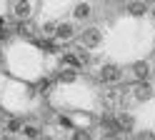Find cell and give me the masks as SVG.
I'll return each mask as SVG.
<instances>
[{"instance_id": "cell-16", "label": "cell", "mask_w": 155, "mask_h": 140, "mask_svg": "<svg viewBox=\"0 0 155 140\" xmlns=\"http://www.w3.org/2000/svg\"><path fill=\"white\" fill-rule=\"evenodd\" d=\"M35 43H38V45H40V48L45 50V53H55V45L50 43V40H35Z\"/></svg>"}, {"instance_id": "cell-15", "label": "cell", "mask_w": 155, "mask_h": 140, "mask_svg": "<svg viewBox=\"0 0 155 140\" xmlns=\"http://www.w3.org/2000/svg\"><path fill=\"white\" fill-rule=\"evenodd\" d=\"M75 55H78V60H80V65H88L90 63V55H88V50H85V48H78Z\"/></svg>"}, {"instance_id": "cell-9", "label": "cell", "mask_w": 155, "mask_h": 140, "mask_svg": "<svg viewBox=\"0 0 155 140\" xmlns=\"http://www.w3.org/2000/svg\"><path fill=\"white\" fill-rule=\"evenodd\" d=\"M20 133H23L25 138H30V140H33V138H40V135H43V130H40V125L28 123V125H23V128H20Z\"/></svg>"}, {"instance_id": "cell-14", "label": "cell", "mask_w": 155, "mask_h": 140, "mask_svg": "<svg viewBox=\"0 0 155 140\" xmlns=\"http://www.w3.org/2000/svg\"><path fill=\"white\" fill-rule=\"evenodd\" d=\"M15 30H18V35H23V38H33V28L28 25V23H20Z\"/></svg>"}, {"instance_id": "cell-3", "label": "cell", "mask_w": 155, "mask_h": 140, "mask_svg": "<svg viewBox=\"0 0 155 140\" xmlns=\"http://www.w3.org/2000/svg\"><path fill=\"white\" fill-rule=\"evenodd\" d=\"M118 130H123V133L135 130V120H133L130 113H118Z\"/></svg>"}, {"instance_id": "cell-21", "label": "cell", "mask_w": 155, "mask_h": 140, "mask_svg": "<svg viewBox=\"0 0 155 140\" xmlns=\"http://www.w3.org/2000/svg\"><path fill=\"white\" fill-rule=\"evenodd\" d=\"M138 138H148V140H153L155 133H148V130H145V133H138Z\"/></svg>"}, {"instance_id": "cell-12", "label": "cell", "mask_w": 155, "mask_h": 140, "mask_svg": "<svg viewBox=\"0 0 155 140\" xmlns=\"http://www.w3.org/2000/svg\"><path fill=\"white\" fill-rule=\"evenodd\" d=\"M73 18H75V20H85V18H90V5H88V3H80V5L73 10Z\"/></svg>"}, {"instance_id": "cell-4", "label": "cell", "mask_w": 155, "mask_h": 140, "mask_svg": "<svg viewBox=\"0 0 155 140\" xmlns=\"http://www.w3.org/2000/svg\"><path fill=\"white\" fill-rule=\"evenodd\" d=\"M133 95L138 98V100H150L153 98V88L148 83H138V85L133 88Z\"/></svg>"}, {"instance_id": "cell-11", "label": "cell", "mask_w": 155, "mask_h": 140, "mask_svg": "<svg viewBox=\"0 0 155 140\" xmlns=\"http://www.w3.org/2000/svg\"><path fill=\"white\" fill-rule=\"evenodd\" d=\"M133 75L138 78V80H145V78H148V63H145V60L135 63V65H133Z\"/></svg>"}, {"instance_id": "cell-5", "label": "cell", "mask_w": 155, "mask_h": 140, "mask_svg": "<svg viewBox=\"0 0 155 140\" xmlns=\"http://www.w3.org/2000/svg\"><path fill=\"white\" fill-rule=\"evenodd\" d=\"M128 13H130L133 18H140V15L148 13V5H145L143 0H133V3H128Z\"/></svg>"}, {"instance_id": "cell-17", "label": "cell", "mask_w": 155, "mask_h": 140, "mask_svg": "<svg viewBox=\"0 0 155 140\" xmlns=\"http://www.w3.org/2000/svg\"><path fill=\"white\" fill-rule=\"evenodd\" d=\"M55 30H58V23H45L43 25V33L45 35H55Z\"/></svg>"}, {"instance_id": "cell-13", "label": "cell", "mask_w": 155, "mask_h": 140, "mask_svg": "<svg viewBox=\"0 0 155 140\" xmlns=\"http://www.w3.org/2000/svg\"><path fill=\"white\" fill-rule=\"evenodd\" d=\"M20 120H18V118H10V120H8V125H5V130H8V133H20Z\"/></svg>"}, {"instance_id": "cell-2", "label": "cell", "mask_w": 155, "mask_h": 140, "mask_svg": "<svg viewBox=\"0 0 155 140\" xmlns=\"http://www.w3.org/2000/svg\"><path fill=\"white\" fill-rule=\"evenodd\" d=\"M100 40H103V33H100L98 28H88V30H83V43L88 45V48L100 45Z\"/></svg>"}, {"instance_id": "cell-6", "label": "cell", "mask_w": 155, "mask_h": 140, "mask_svg": "<svg viewBox=\"0 0 155 140\" xmlns=\"http://www.w3.org/2000/svg\"><path fill=\"white\" fill-rule=\"evenodd\" d=\"M73 35H75V30H73L70 23H60L58 30H55V38H58V40H70Z\"/></svg>"}, {"instance_id": "cell-19", "label": "cell", "mask_w": 155, "mask_h": 140, "mask_svg": "<svg viewBox=\"0 0 155 140\" xmlns=\"http://www.w3.org/2000/svg\"><path fill=\"white\" fill-rule=\"evenodd\" d=\"M8 38H10V30H8V28H3V25H0V40H8Z\"/></svg>"}, {"instance_id": "cell-7", "label": "cell", "mask_w": 155, "mask_h": 140, "mask_svg": "<svg viewBox=\"0 0 155 140\" xmlns=\"http://www.w3.org/2000/svg\"><path fill=\"white\" fill-rule=\"evenodd\" d=\"M60 63H63L65 68H78V70L83 68L80 60H78V55H75V50H73V53H63V55H60Z\"/></svg>"}, {"instance_id": "cell-20", "label": "cell", "mask_w": 155, "mask_h": 140, "mask_svg": "<svg viewBox=\"0 0 155 140\" xmlns=\"http://www.w3.org/2000/svg\"><path fill=\"white\" fill-rule=\"evenodd\" d=\"M73 138H80V140H85V138H90V135L85 133V130H75V133H73Z\"/></svg>"}, {"instance_id": "cell-18", "label": "cell", "mask_w": 155, "mask_h": 140, "mask_svg": "<svg viewBox=\"0 0 155 140\" xmlns=\"http://www.w3.org/2000/svg\"><path fill=\"white\" fill-rule=\"evenodd\" d=\"M50 80H40V83H38V90H40V93H50Z\"/></svg>"}, {"instance_id": "cell-1", "label": "cell", "mask_w": 155, "mask_h": 140, "mask_svg": "<svg viewBox=\"0 0 155 140\" xmlns=\"http://www.w3.org/2000/svg\"><path fill=\"white\" fill-rule=\"evenodd\" d=\"M120 78H123V73H120L118 65H103L100 68V80L103 83H118Z\"/></svg>"}, {"instance_id": "cell-22", "label": "cell", "mask_w": 155, "mask_h": 140, "mask_svg": "<svg viewBox=\"0 0 155 140\" xmlns=\"http://www.w3.org/2000/svg\"><path fill=\"white\" fill-rule=\"evenodd\" d=\"M153 20H155V8H153Z\"/></svg>"}, {"instance_id": "cell-10", "label": "cell", "mask_w": 155, "mask_h": 140, "mask_svg": "<svg viewBox=\"0 0 155 140\" xmlns=\"http://www.w3.org/2000/svg\"><path fill=\"white\" fill-rule=\"evenodd\" d=\"M78 78V68H70V70H60L58 73V83H73Z\"/></svg>"}, {"instance_id": "cell-8", "label": "cell", "mask_w": 155, "mask_h": 140, "mask_svg": "<svg viewBox=\"0 0 155 140\" xmlns=\"http://www.w3.org/2000/svg\"><path fill=\"white\" fill-rule=\"evenodd\" d=\"M13 15H15V18H20V20H25L28 15H30V5H28V0H18V3H15V10H13Z\"/></svg>"}]
</instances>
